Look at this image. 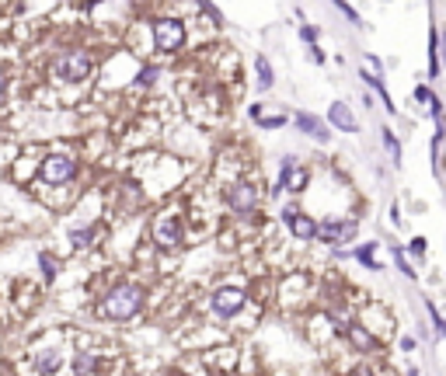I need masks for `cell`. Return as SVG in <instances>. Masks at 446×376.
<instances>
[{
    "label": "cell",
    "mask_w": 446,
    "mask_h": 376,
    "mask_svg": "<svg viewBox=\"0 0 446 376\" xmlns=\"http://www.w3.org/2000/svg\"><path fill=\"white\" fill-rule=\"evenodd\" d=\"M81 175H84V154L70 143H49L35 161V182L28 188H35L39 195H60V192L74 195V188L81 185Z\"/></svg>",
    "instance_id": "1"
},
{
    "label": "cell",
    "mask_w": 446,
    "mask_h": 376,
    "mask_svg": "<svg viewBox=\"0 0 446 376\" xmlns=\"http://www.w3.org/2000/svg\"><path fill=\"white\" fill-rule=\"evenodd\" d=\"M216 192H220V206H223L230 223L244 227V223H258L262 220L268 195L255 171H234L227 178H216Z\"/></svg>",
    "instance_id": "2"
},
{
    "label": "cell",
    "mask_w": 446,
    "mask_h": 376,
    "mask_svg": "<svg viewBox=\"0 0 446 376\" xmlns=\"http://www.w3.org/2000/svg\"><path fill=\"white\" fill-rule=\"evenodd\" d=\"M188 206L171 199V202H161L150 220H147V237L143 244L154 251V255H164V258H178L181 251L188 248Z\"/></svg>",
    "instance_id": "3"
},
{
    "label": "cell",
    "mask_w": 446,
    "mask_h": 376,
    "mask_svg": "<svg viewBox=\"0 0 446 376\" xmlns=\"http://www.w3.org/2000/svg\"><path fill=\"white\" fill-rule=\"evenodd\" d=\"M150 303V289L147 282H140L136 276H119L112 286H105L94 300V317L108 321V324H129L136 321Z\"/></svg>",
    "instance_id": "4"
},
{
    "label": "cell",
    "mask_w": 446,
    "mask_h": 376,
    "mask_svg": "<svg viewBox=\"0 0 446 376\" xmlns=\"http://www.w3.org/2000/svg\"><path fill=\"white\" fill-rule=\"evenodd\" d=\"M101 60L91 46H63L49 56V67H46V81L60 91H81L88 88L98 74Z\"/></svg>",
    "instance_id": "5"
},
{
    "label": "cell",
    "mask_w": 446,
    "mask_h": 376,
    "mask_svg": "<svg viewBox=\"0 0 446 376\" xmlns=\"http://www.w3.org/2000/svg\"><path fill=\"white\" fill-rule=\"evenodd\" d=\"M147 28V49L157 60H175L188 49V21L181 14H150L143 21Z\"/></svg>",
    "instance_id": "6"
},
{
    "label": "cell",
    "mask_w": 446,
    "mask_h": 376,
    "mask_svg": "<svg viewBox=\"0 0 446 376\" xmlns=\"http://www.w3.org/2000/svg\"><path fill=\"white\" fill-rule=\"evenodd\" d=\"M359 234H362V216L359 213H324V216H317V244L324 251L356 248Z\"/></svg>",
    "instance_id": "7"
},
{
    "label": "cell",
    "mask_w": 446,
    "mask_h": 376,
    "mask_svg": "<svg viewBox=\"0 0 446 376\" xmlns=\"http://www.w3.org/2000/svg\"><path fill=\"white\" fill-rule=\"evenodd\" d=\"M248 303H251V293H248V286H241V282H216V286L202 296L206 314L216 317V321H223V324L237 321V317L248 310Z\"/></svg>",
    "instance_id": "8"
},
{
    "label": "cell",
    "mask_w": 446,
    "mask_h": 376,
    "mask_svg": "<svg viewBox=\"0 0 446 376\" xmlns=\"http://www.w3.org/2000/svg\"><path fill=\"white\" fill-rule=\"evenodd\" d=\"M63 241H67V251L70 255H91V251H98L101 241H105V220L98 213L74 216L67 223V230H63Z\"/></svg>",
    "instance_id": "9"
},
{
    "label": "cell",
    "mask_w": 446,
    "mask_h": 376,
    "mask_svg": "<svg viewBox=\"0 0 446 376\" xmlns=\"http://www.w3.org/2000/svg\"><path fill=\"white\" fill-rule=\"evenodd\" d=\"M279 223L293 244H317V216L300 206V199H286L279 206Z\"/></svg>",
    "instance_id": "10"
},
{
    "label": "cell",
    "mask_w": 446,
    "mask_h": 376,
    "mask_svg": "<svg viewBox=\"0 0 446 376\" xmlns=\"http://www.w3.org/2000/svg\"><path fill=\"white\" fill-rule=\"evenodd\" d=\"M289 126H293L303 140H310V143H317V147H332V143H335V129L328 126V119H321V115L310 112V108H296V112L289 115Z\"/></svg>",
    "instance_id": "11"
},
{
    "label": "cell",
    "mask_w": 446,
    "mask_h": 376,
    "mask_svg": "<svg viewBox=\"0 0 446 376\" xmlns=\"http://www.w3.org/2000/svg\"><path fill=\"white\" fill-rule=\"evenodd\" d=\"M324 119H328V126H332L335 133H346V136H359V133H362L359 115L353 112V105H349V101H342V98H335V101L328 105Z\"/></svg>",
    "instance_id": "12"
},
{
    "label": "cell",
    "mask_w": 446,
    "mask_h": 376,
    "mask_svg": "<svg viewBox=\"0 0 446 376\" xmlns=\"http://www.w3.org/2000/svg\"><path fill=\"white\" fill-rule=\"evenodd\" d=\"M300 164H303V157H300V154H293V150L279 154V171H275L272 185H265L268 202H279V199H286V188H289V178H293V171H296Z\"/></svg>",
    "instance_id": "13"
},
{
    "label": "cell",
    "mask_w": 446,
    "mask_h": 376,
    "mask_svg": "<svg viewBox=\"0 0 446 376\" xmlns=\"http://www.w3.org/2000/svg\"><path fill=\"white\" fill-rule=\"evenodd\" d=\"M161 77H164V63L161 60H143L129 81V91H140V94H150L161 88Z\"/></svg>",
    "instance_id": "14"
},
{
    "label": "cell",
    "mask_w": 446,
    "mask_h": 376,
    "mask_svg": "<svg viewBox=\"0 0 446 376\" xmlns=\"http://www.w3.org/2000/svg\"><path fill=\"white\" fill-rule=\"evenodd\" d=\"M35 272H39L42 289H53L56 279L63 276V258H60L53 248H39V251H35Z\"/></svg>",
    "instance_id": "15"
},
{
    "label": "cell",
    "mask_w": 446,
    "mask_h": 376,
    "mask_svg": "<svg viewBox=\"0 0 446 376\" xmlns=\"http://www.w3.org/2000/svg\"><path fill=\"white\" fill-rule=\"evenodd\" d=\"M359 81H362V88H366V91H373L376 98H380V108H383L391 119H398V115H401V112H398V105H394V98H391V91H387V81H383L380 74H373V70H366V67H362V70H359Z\"/></svg>",
    "instance_id": "16"
},
{
    "label": "cell",
    "mask_w": 446,
    "mask_h": 376,
    "mask_svg": "<svg viewBox=\"0 0 446 376\" xmlns=\"http://www.w3.org/2000/svg\"><path fill=\"white\" fill-rule=\"evenodd\" d=\"M346 342H349V349L359 352V356H369V352H376V331L373 328H366L362 321H353L349 328H346V335H342Z\"/></svg>",
    "instance_id": "17"
},
{
    "label": "cell",
    "mask_w": 446,
    "mask_h": 376,
    "mask_svg": "<svg viewBox=\"0 0 446 376\" xmlns=\"http://www.w3.org/2000/svg\"><path fill=\"white\" fill-rule=\"evenodd\" d=\"M32 363H35V373L39 376H56L67 366V356L60 349H53V345H42V349H35Z\"/></svg>",
    "instance_id": "18"
},
{
    "label": "cell",
    "mask_w": 446,
    "mask_h": 376,
    "mask_svg": "<svg viewBox=\"0 0 446 376\" xmlns=\"http://www.w3.org/2000/svg\"><path fill=\"white\" fill-rule=\"evenodd\" d=\"M105 370V356L94 349H81L70 356V376H98Z\"/></svg>",
    "instance_id": "19"
},
{
    "label": "cell",
    "mask_w": 446,
    "mask_h": 376,
    "mask_svg": "<svg viewBox=\"0 0 446 376\" xmlns=\"http://www.w3.org/2000/svg\"><path fill=\"white\" fill-rule=\"evenodd\" d=\"M380 241L373 237V241H359L356 248H353V262L362 265L366 272H383V262H380Z\"/></svg>",
    "instance_id": "20"
},
{
    "label": "cell",
    "mask_w": 446,
    "mask_h": 376,
    "mask_svg": "<svg viewBox=\"0 0 446 376\" xmlns=\"http://www.w3.org/2000/svg\"><path fill=\"white\" fill-rule=\"evenodd\" d=\"M429 161H433V175L443 182V168H446V126H436L433 140H429Z\"/></svg>",
    "instance_id": "21"
},
{
    "label": "cell",
    "mask_w": 446,
    "mask_h": 376,
    "mask_svg": "<svg viewBox=\"0 0 446 376\" xmlns=\"http://www.w3.org/2000/svg\"><path fill=\"white\" fill-rule=\"evenodd\" d=\"M391 248V262H394V269L405 276L408 282H419L422 276H419V265L408 258V251H405V244H387Z\"/></svg>",
    "instance_id": "22"
},
{
    "label": "cell",
    "mask_w": 446,
    "mask_h": 376,
    "mask_svg": "<svg viewBox=\"0 0 446 376\" xmlns=\"http://www.w3.org/2000/svg\"><path fill=\"white\" fill-rule=\"evenodd\" d=\"M376 133H380V147L391 154V164H394V168H401V164H405V147H401V136H398L391 126H380Z\"/></svg>",
    "instance_id": "23"
},
{
    "label": "cell",
    "mask_w": 446,
    "mask_h": 376,
    "mask_svg": "<svg viewBox=\"0 0 446 376\" xmlns=\"http://www.w3.org/2000/svg\"><path fill=\"white\" fill-rule=\"evenodd\" d=\"M251 67H255V84H258V91L268 94L275 88V67H272V60H268L265 53H258Z\"/></svg>",
    "instance_id": "24"
},
{
    "label": "cell",
    "mask_w": 446,
    "mask_h": 376,
    "mask_svg": "<svg viewBox=\"0 0 446 376\" xmlns=\"http://www.w3.org/2000/svg\"><path fill=\"white\" fill-rule=\"evenodd\" d=\"M255 126H258V133H282L289 126V115L286 112H265Z\"/></svg>",
    "instance_id": "25"
},
{
    "label": "cell",
    "mask_w": 446,
    "mask_h": 376,
    "mask_svg": "<svg viewBox=\"0 0 446 376\" xmlns=\"http://www.w3.org/2000/svg\"><path fill=\"white\" fill-rule=\"evenodd\" d=\"M405 251H408L412 262H426V258H429V237H426V234H412L408 244H405Z\"/></svg>",
    "instance_id": "26"
},
{
    "label": "cell",
    "mask_w": 446,
    "mask_h": 376,
    "mask_svg": "<svg viewBox=\"0 0 446 376\" xmlns=\"http://www.w3.org/2000/svg\"><path fill=\"white\" fill-rule=\"evenodd\" d=\"M195 7H199V14H202V21H209L213 28H223L227 25V18H223V11L213 4V0H192Z\"/></svg>",
    "instance_id": "27"
},
{
    "label": "cell",
    "mask_w": 446,
    "mask_h": 376,
    "mask_svg": "<svg viewBox=\"0 0 446 376\" xmlns=\"http://www.w3.org/2000/svg\"><path fill=\"white\" fill-rule=\"evenodd\" d=\"M332 7H335V11H339V14H342V18H346V21L356 28V32H366V21H362V14H359V11L353 7V4H349V0H332Z\"/></svg>",
    "instance_id": "28"
},
{
    "label": "cell",
    "mask_w": 446,
    "mask_h": 376,
    "mask_svg": "<svg viewBox=\"0 0 446 376\" xmlns=\"http://www.w3.org/2000/svg\"><path fill=\"white\" fill-rule=\"evenodd\" d=\"M422 307H426V314H429V321H433V331H436L440 338H446V314H440L436 300H433V296H426V300H422Z\"/></svg>",
    "instance_id": "29"
},
{
    "label": "cell",
    "mask_w": 446,
    "mask_h": 376,
    "mask_svg": "<svg viewBox=\"0 0 446 376\" xmlns=\"http://www.w3.org/2000/svg\"><path fill=\"white\" fill-rule=\"evenodd\" d=\"M296 39H300L303 46H317V42H321V28H317V25H310V21H300Z\"/></svg>",
    "instance_id": "30"
},
{
    "label": "cell",
    "mask_w": 446,
    "mask_h": 376,
    "mask_svg": "<svg viewBox=\"0 0 446 376\" xmlns=\"http://www.w3.org/2000/svg\"><path fill=\"white\" fill-rule=\"evenodd\" d=\"M426 115H429L436 126H446V101L440 98V94H433V101L426 105Z\"/></svg>",
    "instance_id": "31"
},
{
    "label": "cell",
    "mask_w": 446,
    "mask_h": 376,
    "mask_svg": "<svg viewBox=\"0 0 446 376\" xmlns=\"http://www.w3.org/2000/svg\"><path fill=\"white\" fill-rule=\"evenodd\" d=\"M433 94H436V88H433V84H429V81H422V84H415V88H412V101H415V105H422V108H426V105H429V101H433Z\"/></svg>",
    "instance_id": "32"
},
{
    "label": "cell",
    "mask_w": 446,
    "mask_h": 376,
    "mask_svg": "<svg viewBox=\"0 0 446 376\" xmlns=\"http://www.w3.org/2000/svg\"><path fill=\"white\" fill-rule=\"evenodd\" d=\"M307 60H310L314 67H324V63H328V53L321 49V42H317V46H307Z\"/></svg>",
    "instance_id": "33"
},
{
    "label": "cell",
    "mask_w": 446,
    "mask_h": 376,
    "mask_svg": "<svg viewBox=\"0 0 446 376\" xmlns=\"http://www.w3.org/2000/svg\"><path fill=\"white\" fill-rule=\"evenodd\" d=\"M362 67L366 70H373V74H380L383 77V60L376 56V53H362Z\"/></svg>",
    "instance_id": "34"
},
{
    "label": "cell",
    "mask_w": 446,
    "mask_h": 376,
    "mask_svg": "<svg viewBox=\"0 0 446 376\" xmlns=\"http://www.w3.org/2000/svg\"><path fill=\"white\" fill-rule=\"evenodd\" d=\"M244 112H248V119H251V122H258V119L265 115V105H262V101H248V108H244Z\"/></svg>",
    "instance_id": "35"
},
{
    "label": "cell",
    "mask_w": 446,
    "mask_h": 376,
    "mask_svg": "<svg viewBox=\"0 0 446 376\" xmlns=\"http://www.w3.org/2000/svg\"><path fill=\"white\" fill-rule=\"evenodd\" d=\"M391 227H405V216H401V202H391Z\"/></svg>",
    "instance_id": "36"
},
{
    "label": "cell",
    "mask_w": 446,
    "mask_h": 376,
    "mask_svg": "<svg viewBox=\"0 0 446 376\" xmlns=\"http://www.w3.org/2000/svg\"><path fill=\"white\" fill-rule=\"evenodd\" d=\"M7 94H11V84H7V74L0 70V112H4V105H7Z\"/></svg>",
    "instance_id": "37"
},
{
    "label": "cell",
    "mask_w": 446,
    "mask_h": 376,
    "mask_svg": "<svg viewBox=\"0 0 446 376\" xmlns=\"http://www.w3.org/2000/svg\"><path fill=\"white\" fill-rule=\"evenodd\" d=\"M398 345H401V352H415V349H419V342H415L412 335H405V338H401Z\"/></svg>",
    "instance_id": "38"
},
{
    "label": "cell",
    "mask_w": 446,
    "mask_h": 376,
    "mask_svg": "<svg viewBox=\"0 0 446 376\" xmlns=\"http://www.w3.org/2000/svg\"><path fill=\"white\" fill-rule=\"evenodd\" d=\"M349 376H376V370L362 363V366H356V370H353V373H349Z\"/></svg>",
    "instance_id": "39"
},
{
    "label": "cell",
    "mask_w": 446,
    "mask_h": 376,
    "mask_svg": "<svg viewBox=\"0 0 446 376\" xmlns=\"http://www.w3.org/2000/svg\"><path fill=\"white\" fill-rule=\"evenodd\" d=\"M359 101H362V108H369V112L376 108V98H373V91H366L362 98H359Z\"/></svg>",
    "instance_id": "40"
},
{
    "label": "cell",
    "mask_w": 446,
    "mask_h": 376,
    "mask_svg": "<svg viewBox=\"0 0 446 376\" xmlns=\"http://www.w3.org/2000/svg\"><path fill=\"white\" fill-rule=\"evenodd\" d=\"M440 53H443V70H446V32H440Z\"/></svg>",
    "instance_id": "41"
},
{
    "label": "cell",
    "mask_w": 446,
    "mask_h": 376,
    "mask_svg": "<svg viewBox=\"0 0 446 376\" xmlns=\"http://www.w3.org/2000/svg\"><path fill=\"white\" fill-rule=\"evenodd\" d=\"M405 376H422V373H419V366H408V370H405Z\"/></svg>",
    "instance_id": "42"
}]
</instances>
